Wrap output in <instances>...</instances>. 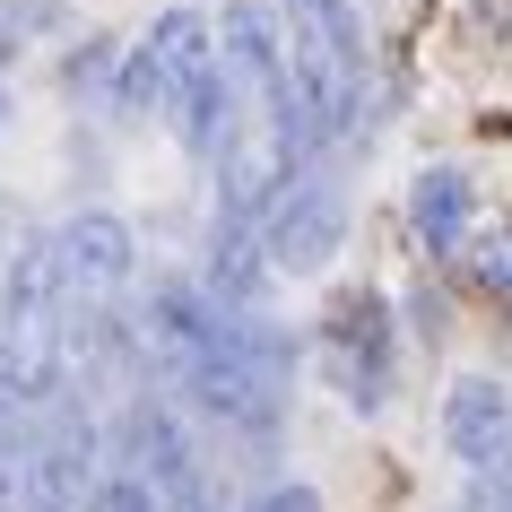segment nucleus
<instances>
[{
    "label": "nucleus",
    "instance_id": "obj_1",
    "mask_svg": "<svg viewBox=\"0 0 512 512\" xmlns=\"http://www.w3.org/2000/svg\"><path fill=\"white\" fill-rule=\"evenodd\" d=\"M339 235H348V200H339V183H330L322 165H296V174H287V191L270 200V217H261L270 270L313 278L330 252H339Z\"/></svg>",
    "mask_w": 512,
    "mask_h": 512
},
{
    "label": "nucleus",
    "instance_id": "obj_2",
    "mask_svg": "<svg viewBox=\"0 0 512 512\" xmlns=\"http://www.w3.org/2000/svg\"><path fill=\"white\" fill-rule=\"evenodd\" d=\"M322 356H330V382L348 391V408H382V382H391V322H382V296H339L330 304Z\"/></svg>",
    "mask_w": 512,
    "mask_h": 512
},
{
    "label": "nucleus",
    "instance_id": "obj_3",
    "mask_svg": "<svg viewBox=\"0 0 512 512\" xmlns=\"http://www.w3.org/2000/svg\"><path fill=\"white\" fill-rule=\"evenodd\" d=\"M443 434H452V452L469 460L478 478L512 486V391H504V382H486V374L452 382V400H443Z\"/></svg>",
    "mask_w": 512,
    "mask_h": 512
},
{
    "label": "nucleus",
    "instance_id": "obj_4",
    "mask_svg": "<svg viewBox=\"0 0 512 512\" xmlns=\"http://www.w3.org/2000/svg\"><path fill=\"white\" fill-rule=\"evenodd\" d=\"M408 226H417L426 252H460L469 226H478V183H469L460 165H426L417 191H408Z\"/></svg>",
    "mask_w": 512,
    "mask_h": 512
},
{
    "label": "nucleus",
    "instance_id": "obj_5",
    "mask_svg": "<svg viewBox=\"0 0 512 512\" xmlns=\"http://www.w3.org/2000/svg\"><path fill=\"white\" fill-rule=\"evenodd\" d=\"M87 512H165V495H157L148 478H139L131 460H113L105 478L87 486Z\"/></svg>",
    "mask_w": 512,
    "mask_h": 512
},
{
    "label": "nucleus",
    "instance_id": "obj_6",
    "mask_svg": "<svg viewBox=\"0 0 512 512\" xmlns=\"http://www.w3.org/2000/svg\"><path fill=\"white\" fill-rule=\"evenodd\" d=\"M478 278L495 287V296H512V217L478 235Z\"/></svg>",
    "mask_w": 512,
    "mask_h": 512
},
{
    "label": "nucleus",
    "instance_id": "obj_7",
    "mask_svg": "<svg viewBox=\"0 0 512 512\" xmlns=\"http://www.w3.org/2000/svg\"><path fill=\"white\" fill-rule=\"evenodd\" d=\"M252 512H322V504H313V486H270Z\"/></svg>",
    "mask_w": 512,
    "mask_h": 512
}]
</instances>
